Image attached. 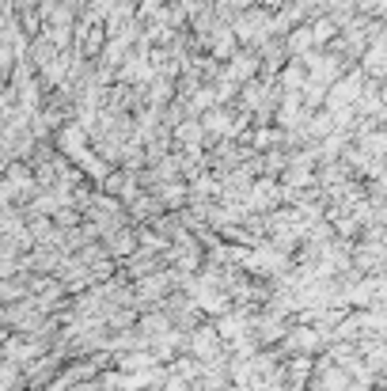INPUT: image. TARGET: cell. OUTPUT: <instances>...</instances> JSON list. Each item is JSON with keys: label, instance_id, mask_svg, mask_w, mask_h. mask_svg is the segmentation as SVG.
<instances>
[{"label": "cell", "instance_id": "obj_2", "mask_svg": "<svg viewBox=\"0 0 387 391\" xmlns=\"http://www.w3.org/2000/svg\"><path fill=\"white\" fill-rule=\"evenodd\" d=\"M61 149L69 152V156H84V129L80 126H69L61 133Z\"/></svg>", "mask_w": 387, "mask_h": 391}, {"label": "cell", "instance_id": "obj_6", "mask_svg": "<svg viewBox=\"0 0 387 391\" xmlns=\"http://www.w3.org/2000/svg\"><path fill=\"white\" fill-rule=\"evenodd\" d=\"M330 31H334V23H316V31H311V35H316V42H327Z\"/></svg>", "mask_w": 387, "mask_h": 391}, {"label": "cell", "instance_id": "obj_1", "mask_svg": "<svg viewBox=\"0 0 387 391\" xmlns=\"http://www.w3.org/2000/svg\"><path fill=\"white\" fill-rule=\"evenodd\" d=\"M357 95H361V76L338 80V84L330 88V107H345V103H353Z\"/></svg>", "mask_w": 387, "mask_h": 391}, {"label": "cell", "instance_id": "obj_5", "mask_svg": "<svg viewBox=\"0 0 387 391\" xmlns=\"http://www.w3.org/2000/svg\"><path fill=\"white\" fill-rule=\"evenodd\" d=\"M205 126L213 129V133H228V118H224L221 110H213V114H209V118H205Z\"/></svg>", "mask_w": 387, "mask_h": 391}, {"label": "cell", "instance_id": "obj_3", "mask_svg": "<svg viewBox=\"0 0 387 391\" xmlns=\"http://www.w3.org/2000/svg\"><path fill=\"white\" fill-rule=\"evenodd\" d=\"M179 141H182V144H190V149H194V144L201 141V126H194V122H187V126H179Z\"/></svg>", "mask_w": 387, "mask_h": 391}, {"label": "cell", "instance_id": "obj_7", "mask_svg": "<svg viewBox=\"0 0 387 391\" xmlns=\"http://www.w3.org/2000/svg\"><path fill=\"white\" fill-rule=\"evenodd\" d=\"M384 103H387V88H384Z\"/></svg>", "mask_w": 387, "mask_h": 391}, {"label": "cell", "instance_id": "obj_4", "mask_svg": "<svg viewBox=\"0 0 387 391\" xmlns=\"http://www.w3.org/2000/svg\"><path fill=\"white\" fill-rule=\"evenodd\" d=\"M311 42H316V35H311V31H296V35L289 38V46H293V50H308Z\"/></svg>", "mask_w": 387, "mask_h": 391}]
</instances>
